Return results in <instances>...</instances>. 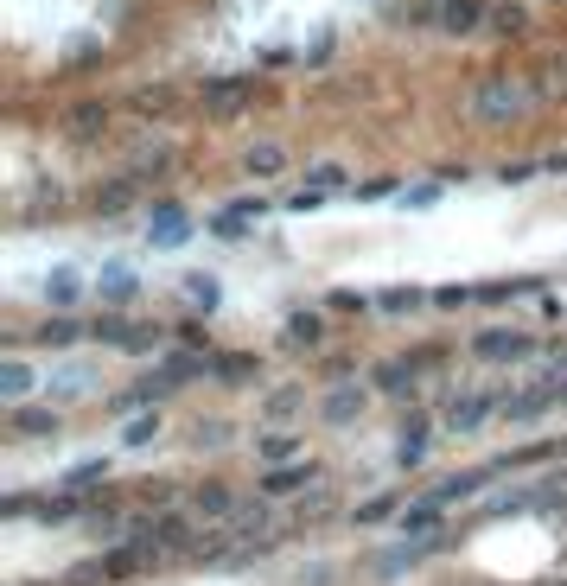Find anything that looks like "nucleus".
Masks as SVG:
<instances>
[{
  "mask_svg": "<svg viewBox=\"0 0 567 586\" xmlns=\"http://www.w3.org/2000/svg\"><path fill=\"white\" fill-rule=\"evenodd\" d=\"M523 109H529V90H523L517 77H485V83L472 90V115H478L485 128H504V122H517Z\"/></svg>",
  "mask_w": 567,
  "mask_h": 586,
  "instance_id": "obj_1",
  "label": "nucleus"
},
{
  "mask_svg": "<svg viewBox=\"0 0 567 586\" xmlns=\"http://www.w3.org/2000/svg\"><path fill=\"white\" fill-rule=\"evenodd\" d=\"M536 351V338L517 332V325H491V332L472 338V357H485V364H517V357Z\"/></svg>",
  "mask_w": 567,
  "mask_h": 586,
  "instance_id": "obj_2",
  "label": "nucleus"
},
{
  "mask_svg": "<svg viewBox=\"0 0 567 586\" xmlns=\"http://www.w3.org/2000/svg\"><path fill=\"white\" fill-rule=\"evenodd\" d=\"M185 236H192V223H185V211H179L173 198H160V204L147 211V243H153V249H179Z\"/></svg>",
  "mask_w": 567,
  "mask_h": 586,
  "instance_id": "obj_3",
  "label": "nucleus"
},
{
  "mask_svg": "<svg viewBox=\"0 0 567 586\" xmlns=\"http://www.w3.org/2000/svg\"><path fill=\"white\" fill-rule=\"evenodd\" d=\"M255 217H268V204H262V198H236L230 211H217V217H211V236H223V243H243Z\"/></svg>",
  "mask_w": 567,
  "mask_h": 586,
  "instance_id": "obj_4",
  "label": "nucleus"
},
{
  "mask_svg": "<svg viewBox=\"0 0 567 586\" xmlns=\"http://www.w3.org/2000/svg\"><path fill=\"white\" fill-rule=\"evenodd\" d=\"M395 434H402V440H395V465H421V459H427V434H434V421H427L421 408H408Z\"/></svg>",
  "mask_w": 567,
  "mask_h": 586,
  "instance_id": "obj_5",
  "label": "nucleus"
},
{
  "mask_svg": "<svg viewBox=\"0 0 567 586\" xmlns=\"http://www.w3.org/2000/svg\"><path fill=\"white\" fill-rule=\"evenodd\" d=\"M434 20H440V32L466 39V32H478V26L491 20V13H485V0H440V7H434Z\"/></svg>",
  "mask_w": 567,
  "mask_h": 586,
  "instance_id": "obj_6",
  "label": "nucleus"
},
{
  "mask_svg": "<svg viewBox=\"0 0 567 586\" xmlns=\"http://www.w3.org/2000/svg\"><path fill=\"white\" fill-rule=\"evenodd\" d=\"M319 478V465L313 459H294V465H268V478H262V497H294L306 491Z\"/></svg>",
  "mask_w": 567,
  "mask_h": 586,
  "instance_id": "obj_7",
  "label": "nucleus"
},
{
  "mask_svg": "<svg viewBox=\"0 0 567 586\" xmlns=\"http://www.w3.org/2000/svg\"><path fill=\"white\" fill-rule=\"evenodd\" d=\"M7 427H13L20 440H51V434H58V408H32V402H13V408H7Z\"/></svg>",
  "mask_w": 567,
  "mask_h": 586,
  "instance_id": "obj_8",
  "label": "nucleus"
},
{
  "mask_svg": "<svg viewBox=\"0 0 567 586\" xmlns=\"http://www.w3.org/2000/svg\"><path fill=\"white\" fill-rule=\"evenodd\" d=\"M357 415H364V389H357V383H338V389L319 402V421H325V427H351Z\"/></svg>",
  "mask_w": 567,
  "mask_h": 586,
  "instance_id": "obj_9",
  "label": "nucleus"
},
{
  "mask_svg": "<svg viewBox=\"0 0 567 586\" xmlns=\"http://www.w3.org/2000/svg\"><path fill=\"white\" fill-rule=\"evenodd\" d=\"M192 510H198V516H211V523H230V516L243 510V504H236V491H230V485H217V478H211V485H198V491H192Z\"/></svg>",
  "mask_w": 567,
  "mask_h": 586,
  "instance_id": "obj_10",
  "label": "nucleus"
},
{
  "mask_svg": "<svg viewBox=\"0 0 567 586\" xmlns=\"http://www.w3.org/2000/svg\"><path fill=\"white\" fill-rule=\"evenodd\" d=\"M491 415V395H459L453 408H446V434H478Z\"/></svg>",
  "mask_w": 567,
  "mask_h": 586,
  "instance_id": "obj_11",
  "label": "nucleus"
},
{
  "mask_svg": "<svg viewBox=\"0 0 567 586\" xmlns=\"http://www.w3.org/2000/svg\"><path fill=\"white\" fill-rule=\"evenodd\" d=\"M281 344H287V351H319V344H325V319L319 313H294L281 325Z\"/></svg>",
  "mask_w": 567,
  "mask_h": 586,
  "instance_id": "obj_12",
  "label": "nucleus"
},
{
  "mask_svg": "<svg viewBox=\"0 0 567 586\" xmlns=\"http://www.w3.org/2000/svg\"><path fill=\"white\" fill-rule=\"evenodd\" d=\"M440 516H446V504H440L434 491H427L421 504H408V510H402V536H440Z\"/></svg>",
  "mask_w": 567,
  "mask_h": 586,
  "instance_id": "obj_13",
  "label": "nucleus"
},
{
  "mask_svg": "<svg viewBox=\"0 0 567 586\" xmlns=\"http://www.w3.org/2000/svg\"><path fill=\"white\" fill-rule=\"evenodd\" d=\"M77 338H90V332H83L77 319H64V313H51V319L39 325V332H32V344H45V351H71Z\"/></svg>",
  "mask_w": 567,
  "mask_h": 586,
  "instance_id": "obj_14",
  "label": "nucleus"
},
{
  "mask_svg": "<svg viewBox=\"0 0 567 586\" xmlns=\"http://www.w3.org/2000/svg\"><path fill=\"white\" fill-rule=\"evenodd\" d=\"M230 536H236V542H255V548H268V542H274V523H268V510H262V504H255V510H236V516H230Z\"/></svg>",
  "mask_w": 567,
  "mask_h": 586,
  "instance_id": "obj_15",
  "label": "nucleus"
},
{
  "mask_svg": "<svg viewBox=\"0 0 567 586\" xmlns=\"http://www.w3.org/2000/svg\"><path fill=\"white\" fill-rule=\"evenodd\" d=\"M96 287H102V300H109V306H128L134 293H141V281H134V268H128V262H109Z\"/></svg>",
  "mask_w": 567,
  "mask_h": 586,
  "instance_id": "obj_16",
  "label": "nucleus"
},
{
  "mask_svg": "<svg viewBox=\"0 0 567 586\" xmlns=\"http://www.w3.org/2000/svg\"><path fill=\"white\" fill-rule=\"evenodd\" d=\"M211 376H217V383H249V376H262V357H255V351L211 357Z\"/></svg>",
  "mask_w": 567,
  "mask_h": 586,
  "instance_id": "obj_17",
  "label": "nucleus"
},
{
  "mask_svg": "<svg viewBox=\"0 0 567 586\" xmlns=\"http://www.w3.org/2000/svg\"><path fill=\"white\" fill-rule=\"evenodd\" d=\"M491 472H497V465H485V472H453V478H440V485H434V497H440V504H466V497H478V485H485Z\"/></svg>",
  "mask_w": 567,
  "mask_h": 586,
  "instance_id": "obj_18",
  "label": "nucleus"
},
{
  "mask_svg": "<svg viewBox=\"0 0 567 586\" xmlns=\"http://www.w3.org/2000/svg\"><path fill=\"white\" fill-rule=\"evenodd\" d=\"M64 128H71L77 141H90V134H102V128H109V102H77V109L64 115Z\"/></svg>",
  "mask_w": 567,
  "mask_h": 586,
  "instance_id": "obj_19",
  "label": "nucleus"
},
{
  "mask_svg": "<svg viewBox=\"0 0 567 586\" xmlns=\"http://www.w3.org/2000/svg\"><path fill=\"white\" fill-rule=\"evenodd\" d=\"M26 395H32V370L20 364V357H7V364H0V402H26Z\"/></svg>",
  "mask_w": 567,
  "mask_h": 586,
  "instance_id": "obj_20",
  "label": "nucleus"
},
{
  "mask_svg": "<svg viewBox=\"0 0 567 586\" xmlns=\"http://www.w3.org/2000/svg\"><path fill=\"white\" fill-rule=\"evenodd\" d=\"M243 166L255 172V179H274V172H281V166H287V147H281V141H255Z\"/></svg>",
  "mask_w": 567,
  "mask_h": 586,
  "instance_id": "obj_21",
  "label": "nucleus"
},
{
  "mask_svg": "<svg viewBox=\"0 0 567 586\" xmlns=\"http://www.w3.org/2000/svg\"><path fill=\"white\" fill-rule=\"evenodd\" d=\"M77 293H83V274H77V268H51V274H45V300H51V306H71Z\"/></svg>",
  "mask_w": 567,
  "mask_h": 586,
  "instance_id": "obj_22",
  "label": "nucleus"
},
{
  "mask_svg": "<svg viewBox=\"0 0 567 586\" xmlns=\"http://www.w3.org/2000/svg\"><path fill=\"white\" fill-rule=\"evenodd\" d=\"M376 389H389V395H415V364H402V357L376 364Z\"/></svg>",
  "mask_w": 567,
  "mask_h": 586,
  "instance_id": "obj_23",
  "label": "nucleus"
},
{
  "mask_svg": "<svg viewBox=\"0 0 567 586\" xmlns=\"http://www.w3.org/2000/svg\"><path fill=\"white\" fill-rule=\"evenodd\" d=\"M166 376H173V383H192V376H211V351H173V357H166Z\"/></svg>",
  "mask_w": 567,
  "mask_h": 586,
  "instance_id": "obj_24",
  "label": "nucleus"
},
{
  "mask_svg": "<svg viewBox=\"0 0 567 586\" xmlns=\"http://www.w3.org/2000/svg\"><path fill=\"white\" fill-rule=\"evenodd\" d=\"M300 459V434H262V465H294Z\"/></svg>",
  "mask_w": 567,
  "mask_h": 586,
  "instance_id": "obj_25",
  "label": "nucleus"
},
{
  "mask_svg": "<svg viewBox=\"0 0 567 586\" xmlns=\"http://www.w3.org/2000/svg\"><path fill=\"white\" fill-rule=\"evenodd\" d=\"M185 300H192V306H204V313H211V306L223 300V287H217V274H185Z\"/></svg>",
  "mask_w": 567,
  "mask_h": 586,
  "instance_id": "obj_26",
  "label": "nucleus"
},
{
  "mask_svg": "<svg viewBox=\"0 0 567 586\" xmlns=\"http://www.w3.org/2000/svg\"><path fill=\"white\" fill-rule=\"evenodd\" d=\"M255 96V83H211V109L217 115H230V109H243V102Z\"/></svg>",
  "mask_w": 567,
  "mask_h": 586,
  "instance_id": "obj_27",
  "label": "nucleus"
},
{
  "mask_svg": "<svg viewBox=\"0 0 567 586\" xmlns=\"http://www.w3.org/2000/svg\"><path fill=\"white\" fill-rule=\"evenodd\" d=\"M230 434H236L230 421H198L192 427V446H198V453H217V446H230Z\"/></svg>",
  "mask_w": 567,
  "mask_h": 586,
  "instance_id": "obj_28",
  "label": "nucleus"
},
{
  "mask_svg": "<svg viewBox=\"0 0 567 586\" xmlns=\"http://www.w3.org/2000/svg\"><path fill=\"white\" fill-rule=\"evenodd\" d=\"M536 287H542L536 274H517V281H491V287H478V300H491V306H497V300H510V293H536Z\"/></svg>",
  "mask_w": 567,
  "mask_h": 586,
  "instance_id": "obj_29",
  "label": "nucleus"
},
{
  "mask_svg": "<svg viewBox=\"0 0 567 586\" xmlns=\"http://www.w3.org/2000/svg\"><path fill=\"white\" fill-rule=\"evenodd\" d=\"M306 185H313V192H345V166H332V160L306 166Z\"/></svg>",
  "mask_w": 567,
  "mask_h": 586,
  "instance_id": "obj_30",
  "label": "nucleus"
},
{
  "mask_svg": "<svg viewBox=\"0 0 567 586\" xmlns=\"http://www.w3.org/2000/svg\"><path fill=\"white\" fill-rule=\"evenodd\" d=\"M96 478H109V465H102V459H83V465H71V472H64V491H90Z\"/></svg>",
  "mask_w": 567,
  "mask_h": 586,
  "instance_id": "obj_31",
  "label": "nucleus"
},
{
  "mask_svg": "<svg viewBox=\"0 0 567 586\" xmlns=\"http://www.w3.org/2000/svg\"><path fill=\"white\" fill-rule=\"evenodd\" d=\"M122 351H128V357H147V351H160V325H128Z\"/></svg>",
  "mask_w": 567,
  "mask_h": 586,
  "instance_id": "obj_32",
  "label": "nucleus"
},
{
  "mask_svg": "<svg viewBox=\"0 0 567 586\" xmlns=\"http://www.w3.org/2000/svg\"><path fill=\"white\" fill-rule=\"evenodd\" d=\"M395 510H402V497H370V504H357V529H370V523H383V516H395Z\"/></svg>",
  "mask_w": 567,
  "mask_h": 586,
  "instance_id": "obj_33",
  "label": "nucleus"
},
{
  "mask_svg": "<svg viewBox=\"0 0 567 586\" xmlns=\"http://www.w3.org/2000/svg\"><path fill=\"white\" fill-rule=\"evenodd\" d=\"M491 32H504V39H523V32H529V13H523V7H497V13H491Z\"/></svg>",
  "mask_w": 567,
  "mask_h": 586,
  "instance_id": "obj_34",
  "label": "nucleus"
},
{
  "mask_svg": "<svg viewBox=\"0 0 567 586\" xmlns=\"http://www.w3.org/2000/svg\"><path fill=\"white\" fill-rule=\"evenodd\" d=\"M128 204H134V185H128V179H115L109 192L96 198V211H102V217H115V211H128Z\"/></svg>",
  "mask_w": 567,
  "mask_h": 586,
  "instance_id": "obj_35",
  "label": "nucleus"
},
{
  "mask_svg": "<svg viewBox=\"0 0 567 586\" xmlns=\"http://www.w3.org/2000/svg\"><path fill=\"white\" fill-rule=\"evenodd\" d=\"M90 338H96V344H115V351H122V338H128V319H115V313H102V319L90 325Z\"/></svg>",
  "mask_w": 567,
  "mask_h": 586,
  "instance_id": "obj_36",
  "label": "nucleus"
},
{
  "mask_svg": "<svg viewBox=\"0 0 567 586\" xmlns=\"http://www.w3.org/2000/svg\"><path fill=\"white\" fill-rule=\"evenodd\" d=\"M376 306H383V313H415V306H421V287H389Z\"/></svg>",
  "mask_w": 567,
  "mask_h": 586,
  "instance_id": "obj_37",
  "label": "nucleus"
},
{
  "mask_svg": "<svg viewBox=\"0 0 567 586\" xmlns=\"http://www.w3.org/2000/svg\"><path fill=\"white\" fill-rule=\"evenodd\" d=\"M122 440H128V446H153V440H160V415H134Z\"/></svg>",
  "mask_w": 567,
  "mask_h": 586,
  "instance_id": "obj_38",
  "label": "nucleus"
},
{
  "mask_svg": "<svg viewBox=\"0 0 567 586\" xmlns=\"http://www.w3.org/2000/svg\"><path fill=\"white\" fill-rule=\"evenodd\" d=\"M173 338L185 344V351H211V332H204L198 319H185V325H173Z\"/></svg>",
  "mask_w": 567,
  "mask_h": 586,
  "instance_id": "obj_39",
  "label": "nucleus"
},
{
  "mask_svg": "<svg viewBox=\"0 0 567 586\" xmlns=\"http://www.w3.org/2000/svg\"><path fill=\"white\" fill-rule=\"evenodd\" d=\"M96 580H109V561H83L64 574V586H96Z\"/></svg>",
  "mask_w": 567,
  "mask_h": 586,
  "instance_id": "obj_40",
  "label": "nucleus"
},
{
  "mask_svg": "<svg viewBox=\"0 0 567 586\" xmlns=\"http://www.w3.org/2000/svg\"><path fill=\"white\" fill-rule=\"evenodd\" d=\"M300 402H306L300 389H274V395H268V415H274V421H287V415H294Z\"/></svg>",
  "mask_w": 567,
  "mask_h": 586,
  "instance_id": "obj_41",
  "label": "nucleus"
},
{
  "mask_svg": "<svg viewBox=\"0 0 567 586\" xmlns=\"http://www.w3.org/2000/svg\"><path fill=\"white\" fill-rule=\"evenodd\" d=\"M325 510H332V491H325V485H319L313 497H300V523H319Z\"/></svg>",
  "mask_w": 567,
  "mask_h": 586,
  "instance_id": "obj_42",
  "label": "nucleus"
},
{
  "mask_svg": "<svg viewBox=\"0 0 567 586\" xmlns=\"http://www.w3.org/2000/svg\"><path fill=\"white\" fill-rule=\"evenodd\" d=\"M466 300H478L472 287H440V293H434V306H446V313H459V306H466Z\"/></svg>",
  "mask_w": 567,
  "mask_h": 586,
  "instance_id": "obj_43",
  "label": "nucleus"
},
{
  "mask_svg": "<svg viewBox=\"0 0 567 586\" xmlns=\"http://www.w3.org/2000/svg\"><path fill=\"white\" fill-rule=\"evenodd\" d=\"M536 160H517V166H504V172H497V179H504V185H529V179H536Z\"/></svg>",
  "mask_w": 567,
  "mask_h": 586,
  "instance_id": "obj_44",
  "label": "nucleus"
},
{
  "mask_svg": "<svg viewBox=\"0 0 567 586\" xmlns=\"http://www.w3.org/2000/svg\"><path fill=\"white\" fill-rule=\"evenodd\" d=\"M325 306H332V313H364V293H351V287H338V293H332V300H325Z\"/></svg>",
  "mask_w": 567,
  "mask_h": 586,
  "instance_id": "obj_45",
  "label": "nucleus"
},
{
  "mask_svg": "<svg viewBox=\"0 0 567 586\" xmlns=\"http://www.w3.org/2000/svg\"><path fill=\"white\" fill-rule=\"evenodd\" d=\"M434 198H440V185H421V192H408L402 204H415V211H427V204H434Z\"/></svg>",
  "mask_w": 567,
  "mask_h": 586,
  "instance_id": "obj_46",
  "label": "nucleus"
},
{
  "mask_svg": "<svg viewBox=\"0 0 567 586\" xmlns=\"http://www.w3.org/2000/svg\"><path fill=\"white\" fill-rule=\"evenodd\" d=\"M548 364H555V376H567V344H548Z\"/></svg>",
  "mask_w": 567,
  "mask_h": 586,
  "instance_id": "obj_47",
  "label": "nucleus"
},
{
  "mask_svg": "<svg viewBox=\"0 0 567 586\" xmlns=\"http://www.w3.org/2000/svg\"><path fill=\"white\" fill-rule=\"evenodd\" d=\"M542 166H548V172H567V153H555V160H542Z\"/></svg>",
  "mask_w": 567,
  "mask_h": 586,
  "instance_id": "obj_48",
  "label": "nucleus"
},
{
  "mask_svg": "<svg viewBox=\"0 0 567 586\" xmlns=\"http://www.w3.org/2000/svg\"><path fill=\"white\" fill-rule=\"evenodd\" d=\"M555 7H561V0H555Z\"/></svg>",
  "mask_w": 567,
  "mask_h": 586,
  "instance_id": "obj_49",
  "label": "nucleus"
},
{
  "mask_svg": "<svg viewBox=\"0 0 567 586\" xmlns=\"http://www.w3.org/2000/svg\"><path fill=\"white\" fill-rule=\"evenodd\" d=\"M561 586H567V580H561Z\"/></svg>",
  "mask_w": 567,
  "mask_h": 586,
  "instance_id": "obj_50",
  "label": "nucleus"
}]
</instances>
